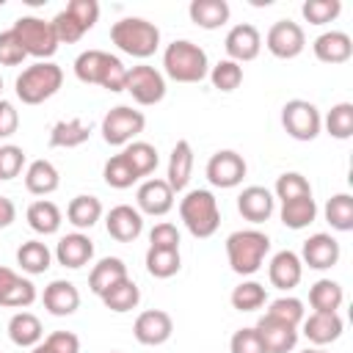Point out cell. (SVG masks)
<instances>
[{
	"instance_id": "31",
	"label": "cell",
	"mask_w": 353,
	"mask_h": 353,
	"mask_svg": "<svg viewBox=\"0 0 353 353\" xmlns=\"http://www.w3.org/2000/svg\"><path fill=\"white\" fill-rule=\"evenodd\" d=\"M25 221H28V226H30L36 234H44V237H47V234H55V232L61 229L63 215H61V210H58L55 201L39 199V201H33V204L28 207Z\"/></svg>"
},
{
	"instance_id": "16",
	"label": "cell",
	"mask_w": 353,
	"mask_h": 353,
	"mask_svg": "<svg viewBox=\"0 0 353 353\" xmlns=\"http://www.w3.org/2000/svg\"><path fill=\"white\" fill-rule=\"evenodd\" d=\"M339 256H342V248H339L336 237H331L325 232L312 234L301 248V262L309 265L312 270H328L339 262Z\"/></svg>"
},
{
	"instance_id": "40",
	"label": "cell",
	"mask_w": 353,
	"mask_h": 353,
	"mask_svg": "<svg viewBox=\"0 0 353 353\" xmlns=\"http://www.w3.org/2000/svg\"><path fill=\"white\" fill-rule=\"evenodd\" d=\"M323 127H325V132H328L331 138L347 141V138L353 135V105H350V102H336V105L325 113Z\"/></svg>"
},
{
	"instance_id": "59",
	"label": "cell",
	"mask_w": 353,
	"mask_h": 353,
	"mask_svg": "<svg viewBox=\"0 0 353 353\" xmlns=\"http://www.w3.org/2000/svg\"><path fill=\"white\" fill-rule=\"evenodd\" d=\"M303 353H328V350H323V347H306Z\"/></svg>"
},
{
	"instance_id": "34",
	"label": "cell",
	"mask_w": 353,
	"mask_h": 353,
	"mask_svg": "<svg viewBox=\"0 0 353 353\" xmlns=\"http://www.w3.org/2000/svg\"><path fill=\"white\" fill-rule=\"evenodd\" d=\"M345 303V290L334 279H317L309 287V306L314 312H336Z\"/></svg>"
},
{
	"instance_id": "1",
	"label": "cell",
	"mask_w": 353,
	"mask_h": 353,
	"mask_svg": "<svg viewBox=\"0 0 353 353\" xmlns=\"http://www.w3.org/2000/svg\"><path fill=\"white\" fill-rule=\"evenodd\" d=\"M74 77L85 85H102L110 94H119L127 85V66L119 55L105 50H85L74 58Z\"/></svg>"
},
{
	"instance_id": "23",
	"label": "cell",
	"mask_w": 353,
	"mask_h": 353,
	"mask_svg": "<svg viewBox=\"0 0 353 353\" xmlns=\"http://www.w3.org/2000/svg\"><path fill=\"white\" fill-rule=\"evenodd\" d=\"M55 259L58 265L69 268V270H77L83 265H88L94 259V243L88 234L83 232H72V234H63L55 245Z\"/></svg>"
},
{
	"instance_id": "10",
	"label": "cell",
	"mask_w": 353,
	"mask_h": 353,
	"mask_svg": "<svg viewBox=\"0 0 353 353\" xmlns=\"http://www.w3.org/2000/svg\"><path fill=\"white\" fill-rule=\"evenodd\" d=\"M124 91H130V97L138 105L149 108V105L163 102V97H165V77L154 66L138 63V66L127 69V85H124Z\"/></svg>"
},
{
	"instance_id": "48",
	"label": "cell",
	"mask_w": 353,
	"mask_h": 353,
	"mask_svg": "<svg viewBox=\"0 0 353 353\" xmlns=\"http://www.w3.org/2000/svg\"><path fill=\"white\" fill-rule=\"evenodd\" d=\"M22 165H25V152L22 146H14V143H3L0 146V182H8L14 176L22 174Z\"/></svg>"
},
{
	"instance_id": "36",
	"label": "cell",
	"mask_w": 353,
	"mask_h": 353,
	"mask_svg": "<svg viewBox=\"0 0 353 353\" xmlns=\"http://www.w3.org/2000/svg\"><path fill=\"white\" fill-rule=\"evenodd\" d=\"M281 223L287 229H306L309 223H314L317 218V204L312 196H303V199H292V201H284L281 204Z\"/></svg>"
},
{
	"instance_id": "49",
	"label": "cell",
	"mask_w": 353,
	"mask_h": 353,
	"mask_svg": "<svg viewBox=\"0 0 353 353\" xmlns=\"http://www.w3.org/2000/svg\"><path fill=\"white\" fill-rule=\"evenodd\" d=\"M36 301V284L30 281V279H17L14 281V287L6 292V298H3V303L0 306H8V309H28L30 303Z\"/></svg>"
},
{
	"instance_id": "4",
	"label": "cell",
	"mask_w": 353,
	"mask_h": 353,
	"mask_svg": "<svg viewBox=\"0 0 353 353\" xmlns=\"http://www.w3.org/2000/svg\"><path fill=\"white\" fill-rule=\"evenodd\" d=\"M110 41L132 58H149L160 47V28L143 17H124L110 25Z\"/></svg>"
},
{
	"instance_id": "44",
	"label": "cell",
	"mask_w": 353,
	"mask_h": 353,
	"mask_svg": "<svg viewBox=\"0 0 353 353\" xmlns=\"http://www.w3.org/2000/svg\"><path fill=\"white\" fill-rule=\"evenodd\" d=\"M265 314L273 317V320H281V323L298 328V325L303 323V317H306V309H303V301H298V298H292V295H281V298L270 301V306H268Z\"/></svg>"
},
{
	"instance_id": "38",
	"label": "cell",
	"mask_w": 353,
	"mask_h": 353,
	"mask_svg": "<svg viewBox=\"0 0 353 353\" xmlns=\"http://www.w3.org/2000/svg\"><path fill=\"white\" fill-rule=\"evenodd\" d=\"M323 215L334 232H350L353 229V196L350 193H336L325 201Z\"/></svg>"
},
{
	"instance_id": "45",
	"label": "cell",
	"mask_w": 353,
	"mask_h": 353,
	"mask_svg": "<svg viewBox=\"0 0 353 353\" xmlns=\"http://www.w3.org/2000/svg\"><path fill=\"white\" fill-rule=\"evenodd\" d=\"M210 83H212V88L229 94V91L240 88V83H243V66L234 63V61H229V58H223V61H218L210 69Z\"/></svg>"
},
{
	"instance_id": "21",
	"label": "cell",
	"mask_w": 353,
	"mask_h": 353,
	"mask_svg": "<svg viewBox=\"0 0 353 353\" xmlns=\"http://www.w3.org/2000/svg\"><path fill=\"white\" fill-rule=\"evenodd\" d=\"M303 336L314 345V347H325L331 342H336L342 336V317L336 312H312L309 317H303Z\"/></svg>"
},
{
	"instance_id": "53",
	"label": "cell",
	"mask_w": 353,
	"mask_h": 353,
	"mask_svg": "<svg viewBox=\"0 0 353 353\" xmlns=\"http://www.w3.org/2000/svg\"><path fill=\"white\" fill-rule=\"evenodd\" d=\"M149 248H179V229L168 221L154 223L149 232Z\"/></svg>"
},
{
	"instance_id": "47",
	"label": "cell",
	"mask_w": 353,
	"mask_h": 353,
	"mask_svg": "<svg viewBox=\"0 0 353 353\" xmlns=\"http://www.w3.org/2000/svg\"><path fill=\"white\" fill-rule=\"evenodd\" d=\"M50 22H52V30H55L58 44H74V41H80V39L85 36V28H83L66 8H61Z\"/></svg>"
},
{
	"instance_id": "54",
	"label": "cell",
	"mask_w": 353,
	"mask_h": 353,
	"mask_svg": "<svg viewBox=\"0 0 353 353\" xmlns=\"http://www.w3.org/2000/svg\"><path fill=\"white\" fill-rule=\"evenodd\" d=\"M44 345H47L52 353H80V339H77V334H72V331H52V334L44 339Z\"/></svg>"
},
{
	"instance_id": "12",
	"label": "cell",
	"mask_w": 353,
	"mask_h": 353,
	"mask_svg": "<svg viewBox=\"0 0 353 353\" xmlns=\"http://www.w3.org/2000/svg\"><path fill=\"white\" fill-rule=\"evenodd\" d=\"M248 165L243 160V154H237L234 149H218L210 160H207V179L212 188H221V190H229V188H237L245 176Z\"/></svg>"
},
{
	"instance_id": "37",
	"label": "cell",
	"mask_w": 353,
	"mask_h": 353,
	"mask_svg": "<svg viewBox=\"0 0 353 353\" xmlns=\"http://www.w3.org/2000/svg\"><path fill=\"white\" fill-rule=\"evenodd\" d=\"M182 268L179 248H149L146 251V273L154 279H171Z\"/></svg>"
},
{
	"instance_id": "42",
	"label": "cell",
	"mask_w": 353,
	"mask_h": 353,
	"mask_svg": "<svg viewBox=\"0 0 353 353\" xmlns=\"http://www.w3.org/2000/svg\"><path fill=\"white\" fill-rule=\"evenodd\" d=\"M273 199H279L281 204L284 201H292V199H303V196H312V185H309V179L303 176V174H298V171H284L279 179H276V185H273Z\"/></svg>"
},
{
	"instance_id": "41",
	"label": "cell",
	"mask_w": 353,
	"mask_h": 353,
	"mask_svg": "<svg viewBox=\"0 0 353 353\" xmlns=\"http://www.w3.org/2000/svg\"><path fill=\"white\" fill-rule=\"evenodd\" d=\"M229 301H232V306H234L237 312H256V309L265 306L268 292H265V287H262L259 281H251V279H248V281H240V284L232 290Z\"/></svg>"
},
{
	"instance_id": "50",
	"label": "cell",
	"mask_w": 353,
	"mask_h": 353,
	"mask_svg": "<svg viewBox=\"0 0 353 353\" xmlns=\"http://www.w3.org/2000/svg\"><path fill=\"white\" fill-rule=\"evenodd\" d=\"M28 58V52L22 50V41L17 39V33L8 28L0 33V66H19Z\"/></svg>"
},
{
	"instance_id": "3",
	"label": "cell",
	"mask_w": 353,
	"mask_h": 353,
	"mask_svg": "<svg viewBox=\"0 0 353 353\" xmlns=\"http://www.w3.org/2000/svg\"><path fill=\"white\" fill-rule=\"evenodd\" d=\"M270 251V237L259 229H237L226 237V259L237 276H254Z\"/></svg>"
},
{
	"instance_id": "39",
	"label": "cell",
	"mask_w": 353,
	"mask_h": 353,
	"mask_svg": "<svg viewBox=\"0 0 353 353\" xmlns=\"http://www.w3.org/2000/svg\"><path fill=\"white\" fill-rule=\"evenodd\" d=\"M121 154L127 157V163H130V168L138 174V179H141V176H149V174L157 168V163H160L157 149H154L152 143H146V141H132V143H127V146L121 149Z\"/></svg>"
},
{
	"instance_id": "6",
	"label": "cell",
	"mask_w": 353,
	"mask_h": 353,
	"mask_svg": "<svg viewBox=\"0 0 353 353\" xmlns=\"http://www.w3.org/2000/svg\"><path fill=\"white\" fill-rule=\"evenodd\" d=\"M61 85H63V69L52 61H36L33 66L22 69V74L14 83V91L22 105H41L44 99L55 97Z\"/></svg>"
},
{
	"instance_id": "58",
	"label": "cell",
	"mask_w": 353,
	"mask_h": 353,
	"mask_svg": "<svg viewBox=\"0 0 353 353\" xmlns=\"http://www.w3.org/2000/svg\"><path fill=\"white\" fill-rule=\"evenodd\" d=\"M30 353H52V350H50V347H47L44 342H39L36 347H30Z\"/></svg>"
},
{
	"instance_id": "57",
	"label": "cell",
	"mask_w": 353,
	"mask_h": 353,
	"mask_svg": "<svg viewBox=\"0 0 353 353\" xmlns=\"http://www.w3.org/2000/svg\"><path fill=\"white\" fill-rule=\"evenodd\" d=\"M19 279V273L17 270H11V268H3L0 265V303H3V298H6V292L14 287V281Z\"/></svg>"
},
{
	"instance_id": "7",
	"label": "cell",
	"mask_w": 353,
	"mask_h": 353,
	"mask_svg": "<svg viewBox=\"0 0 353 353\" xmlns=\"http://www.w3.org/2000/svg\"><path fill=\"white\" fill-rule=\"evenodd\" d=\"M11 30L17 33V39L22 41V50L39 61H50L58 50V39H55V30H52V22L50 19H41L36 14H28V17H19Z\"/></svg>"
},
{
	"instance_id": "56",
	"label": "cell",
	"mask_w": 353,
	"mask_h": 353,
	"mask_svg": "<svg viewBox=\"0 0 353 353\" xmlns=\"http://www.w3.org/2000/svg\"><path fill=\"white\" fill-rule=\"evenodd\" d=\"M17 221V204L8 196H0V229H8Z\"/></svg>"
},
{
	"instance_id": "55",
	"label": "cell",
	"mask_w": 353,
	"mask_h": 353,
	"mask_svg": "<svg viewBox=\"0 0 353 353\" xmlns=\"http://www.w3.org/2000/svg\"><path fill=\"white\" fill-rule=\"evenodd\" d=\"M19 127V113L14 108V102L0 99V138H11Z\"/></svg>"
},
{
	"instance_id": "35",
	"label": "cell",
	"mask_w": 353,
	"mask_h": 353,
	"mask_svg": "<svg viewBox=\"0 0 353 353\" xmlns=\"http://www.w3.org/2000/svg\"><path fill=\"white\" fill-rule=\"evenodd\" d=\"M66 218L74 229H91L99 218H102V201L97 196H88V193H80L69 201L66 207Z\"/></svg>"
},
{
	"instance_id": "30",
	"label": "cell",
	"mask_w": 353,
	"mask_h": 353,
	"mask_svg": "<svg viewBox=\"0 0 353 353\" xmlns=\"http://www.w3.org/2000/svg\"><path fill=\"white\" fill-rule=\"evenodd\" d=\"M121 279H127V265H124V259H119V256H102V259L91 268V273H88V287H91L94 295H102V292H108L113 284H119Z\"/></svg>"
},
{
	"instance_id": "20",
	"label": "cell",
	"mask_w": 353,
	"mask_h": 353,
	"mask_svg": "<svg viewBox=\"0 0 353 353\" xmlns=\"http://www.w3.org/2000/svg\"><path fill=\"white\" fill-rule=\"evenodd\" d=\"M276 210V199L262 185H248L237 196V212L251 223H265Z\"/></svg>"
},
{
	"instance_id": "32",
	"label": "cell",
	"mask_w": 353,
	"mask_h": 353,
	"mask_svg": "<svg viewBox=\"0 0 353 353\" xmlns=\"http://www.w3.org/2000/svg\"><path fill=\"white\" fill-rule=\"evenodd\" d=\"M99 301L105 303V309H110V312H116V314H124V312H132V309L141 303V290H138V284L127 276V279H121L119 284H113L108 292H102Z\"/></svg>"
},
{
	"instance_id": "51",
	"label": "cell",
	"mask_w": 353,
	"mask_h": 353,
	"mask_svg": "<svg viewBox=\"0 0 353 353\" xmlns=\"http://www.w3.org/2000/svg\"><path fill=\"white\" fill-rule=\"evenodd\" d=\"M66 11L85 28V33L97 25V19H99V3L97 0H69L66 3Z\"/></svg>"
},
{
	"instance_id": "13",
	"label": "cell",
	"mask_w": 353,
	"mask_h": 353,
	"mask_svg": "<svg viewBox=\"0 0 353 353\" xmlns=\"http://www.w3.org/2000/svg\"><path fill=\"white\" fill-rule=\"evenodd\" d=\"M174 334V320L168 312L163 309H146L135 317L132 323V336L146 345V347H157V345H165Z\"/></svg>"
},
{
	"instance_id": "22",
	"label": "cell",
	"mask_w": 353,
	"mask_h": 353,
	"mask_svg": "<svg viewBox=\"0 0 353 353\" xmlns=\"http://www.w3.org/2000/svg\"><path fill=\"white\" fill-rule=\"evenodd\" d=\"M41 303L50 314L55 317H69L80 309V290L66 281V279H55L44 287V295H41Z\"/></svg>"
},
{
	"instance_id": "60",
	"label": "cell",
	"mask_w": 353,
	"mask_h": 353,
	"mask_svg": "<svg viewBox=\"0 0 353 353\" xmlns=\"http://www.w3.org/2000/svg\"><path fill=\"white\" fill-rule=\"evenodd\" d=\"M0 94H3V77H0Z\"/></svg>"
},
{
	"instance_id": "2",
	"label": "cell",
	"mask_w": 353,
	"mask_h": 353,
	"mask_svg": "<svg viewBox=\"0 0 353 353\" xmlns=\"http://www.w3.org/2000/svg\"><path fill=\"white\" fill-rule=\"evenodd\" d=\"M163 72L176 83H201L210 74V58L199 44L176 39L163 50Z\"/></svg>"
},
{
	"instance_id": "29",
	"label": "cell",
	"mask_w": 353,
	"mask_h": 353,
	"mask_svg": "<svg viewBox=\"0 0 353 353\" xmlns=\"http://www.w3.org/2000/svg\"><path fill=\"white\" fill-rule=\"evenodd\" d=\"M58 185H61V174H58V168L50 160L41 157V160H33L28 165V171H25V188H28V193H33V196H50V193L58 190Z\"/></svg>"
},
{
	"instance_id": "61",
	"label": "cell",
	"mask_w": 353,
	"mask_h": 353,
	"mask_svg": "<svg viewBox=\"0 0 353 353\" xmlns=\"http://www.w3.org/2000/svg\"><path fill=\"white\" fill-rule=\"evenodd\" d=\"M113 353H116V350H113Z\"/></svg>"
},
{
	"instance_id": "33",
	"label": "cell",
	"mask_w": 353,
	"mask_h": 353,
	"mask_svg": "<svg viewBox=\"0 0 353 353\" xmlns=\"http://www.w3.org/2000/svg\"><path fill=\"white\" fill-rule=\"evenodd\" d=\"M17 265L28 273V276H39L44 270H50L52 265V251L47 248V243L41 240H28L17 248Z\"/></svg>"
},
{
	"instance_id": "28",
	"label": "cell",
	"mask_w": 353,
	"mask_h": 353,
	"mask_svg": "<svg viewBox=\"0 0 353 353\" xmlns=\"http://www.w3.org/2000/svg\"><path fill=\"white\" fill-rule=\"evenodd\" d=\"M91 138V124L83 119H61L50 130V146L52 149H74Z\"/></svg>"
},
{
	"instance_id": "18",
	"label": "cell",
	"mask_w": 353,
	"mask_h": 353,
	"mask_svg": "<svg viewBox=\"0 0 353 353\" xmlns=\"http://www.w3.org/2000/svg\"><path fill=\"white\" fill-rule=\"evenodd\" d=\"M268 279H270V284L276 290H284V292L292 290V287H298L301 279H303V262H301V256L295 251H290V248L276 251L270 256V265H268Z\"/></svg>"
},
{
	"instance_id": "9",
	"label": "cell",
	"mask_w": 353,
	"mask_h": 353,
	"mask_svg": "<svg viewBox=\"0 0 353 353\" xmlns=\"http://www.w3.org/2000/svg\"><path fill=\"white\" fill-rule=\"evenodd\" d=\"M281 127L295 141H314L323 130V116L309 99H290L281 108Z\"/></svg>"
},
{
	"instance_id": "11",
	"label": "cell",
	"mask_w": 353,
	"mask_h": 353,
	"mask_svg": "<svg viewBox=\"0 0 353 353\" xmlns=\"http://www.w3.org/2000/svg\"><path fill=\"white\" fill-rule=\"evenodd\" d=\"M265 47L273 58H281V61H290V58H298L306 47V33L298 22L292 19H279L270 25L268 36H265Z\"/></svg>"
},
{
	"instance_id": "43",
	"label": "cell",
	"mask_w": 353,
	"mask_h": 353,
	"mask_svg": "<svg viewBox=\"0 0 353 353\" xmlns=\"http://www.w3.org/2000/svg\"><path fill=\"white\" fill-rule=\"evenodd\" d=\"M102 176H105V185H110V188H116V190H127V188H132V185L138 182V174L130 168V163H127V157H124L121 152L113 154V157L105 163Z\"/></svg>"
},
{
	"instance_id": "17",
	"label": "cell",
	"mask_w": 353,
	"mask_h": 353,
	"mask_svg": "<svg viewBox=\"0 0 353 353\" xmlns=\"http://www.w3.org/2000/svg\"><path fill=\"white\" fill-rule=\"evenodd\" d=\"M105 229L116 243H132L143 232V215L130 204H116L105 215Z\"/></svg>"
},
{
	"instance_id": "8",
	"label": "cell",
	"mask_w": 353,
	"mask_h": 353,
	"mask_svg": "<svg viewBox=\"0 0 353 353\" xmlns=\"http://www.w3.org/2000/svg\"><path fill=\"white\" fill-rule=\"evenodd\" d=\"M143 127H146V116L141 110H135L130 105H116V108H110L105 113L99 132H102L105 143H110V146H127V143H132L143 132Z\"/></svg>"
},
{
	"instance_id": "52",
	"label": "cell",
	"mask_w": 353,
	"mask_h": 353,
	"mask_svg": "<svg viewBox=\"0 0 353 353\" xmlns=\"http://www.w3.org/2000/svg\"><path fill=\"white\" fill-rule=\"evenodd\" d=\"M229 350L232 353H265L256 328H237L229 339Z\"/></svg>"
},
{
	"instance_id": "19",
	"label": "cell",
	"mask_w": 353,
	"mask_h": 353,
	"mask_svg": "<svg viewBox=\"0 0 353 353\" xmlns=\"http://www.w3.org/2000/svg\"><path fill=\"white\" fill-rule=\"evenodd\" d=\"M135 201H138L135 210L141 215H157L160 218L174 207V190L168 188L165 179H146V182H141Z\"/></svg>"
},
{
	"instance_id": "27",
	"label": "cell",
	"mask_w": 353,
	"mask_h": 353,
	"mask_svg": "<svg viewBox=\"0 0 353 353\" xmlns=\"http://www.w3.org/2000/svg\"><path fill=\"white\" fill-rule=\"evenodd\" d=\"M188 14H190V22H196L199 28L215 30V28L229 22L232 8H229L226 0H193L188 6Z\"/></svg>"
},
{
	"instance_id": "46",
	"label": "cell",
	"mask_w": 353,
	"mask_h": 353,
	"mask_svg": "<svg viewBox=\"0 0 353 353\" xmlns=\"http://www.w3.org/2000/svg\"><path fill=\"white\" fill-rule=\"evenodd\" d=\"M342 11V3L339 0H306L301 6V14L309 25H325V22H334Z\"/></svg>"
},
{
	"instance_id": "25",
	"label": "cell",
	"mask_w": 353,
	"mask_h": 353,
	"mask_svg": "<svg viewBox=\"0 0 353 353\" xmlns=\"http://www.w3.org/2000/svg\"><path fill=\"white\" fill-rule=\"evenodd\" d=\"M190 174H193V146L190 141H176L174 149H171V157H168V188L174 193H182L190 182Z\"/></svg>"
},
{
	"instance_id": "26",
	"label": "cell",
	"mask_w": 353,
	"mask_h": 353,
	"mask_svg": "<svg viewBox=\"0 0 353 353\" xmlns=\"http://www.w3.org/2000/svg\"><path fill=\"white\" fill-rule=\"evenodd\" d=\"M44 336V328H41V320L33 314V312H17L11 320H8V339L17 345V347H36Z\"/></svg>"
},
{
	"instance_id": "14",
	"label": "cell",
	"mask_w": 353,
	"mask_h": 353,
	"mask_svg": "<svg viewBox=\"0 0 353 353\" xmlns=\"http://www.w3.org/2000/svg\"><path fill=\"white\" fill-rule=\"evenodd\" d=\"M223 50H226L229 61H234V63L254 61L259 55V50H262V36H259L256 25H251V22L234 25L223 39Z\"/></svg>"
},
{
	"instance_id": "24",
	"label": "cell",
	"mask_w": 353,
	"mask_h": 353,
	"mask_svg": "<svg viewBox=\"0 0 353 353\" xmlns=\"http://www.w3.org/2000/svg\"><path fill=\"white\" fill-rule=\"evenodd\" d=\"M312 50H314V58H317V61L336 66V63L350 61V55H353V41H350V36H347L345 30H325V33H320V36L314 39Z\"/></svg>"
},
{
	"instance_id": "5",
	"label": "cell",
	"mask_w": 353,
	"mask_h": 353,
	"mask_svg": "<svg viewBox=\"0 0 353 353\" xmlns=\"http://www.w3.org/2000/svg\"><path fill=\"white\" fill-rule=\"evenodd\" d=\"M179 218L185 223V229L199 237V240H207L218 232L221 226V210H218V199L212 196V190H204V188H196V190H188L185 199L179 201Z\"/></svg>"
},
{
	"instance_id": "15",
	"label": "cell",
	"mask_w": 353,
	"mask_h": 353,
	"mask_svg": "<svg viewBox=\"0 0 353 353\" xmlns=\"http://www.w3.org/2000/svg\"><path fill=\"white\" fill-rule=\"evenodd\" d=\"M254 328H256V334L262 339L265 353H290L298 345V328L295 325H287L281 320H273L268 314H262Z\"/></svg>"
}]
</instances>
